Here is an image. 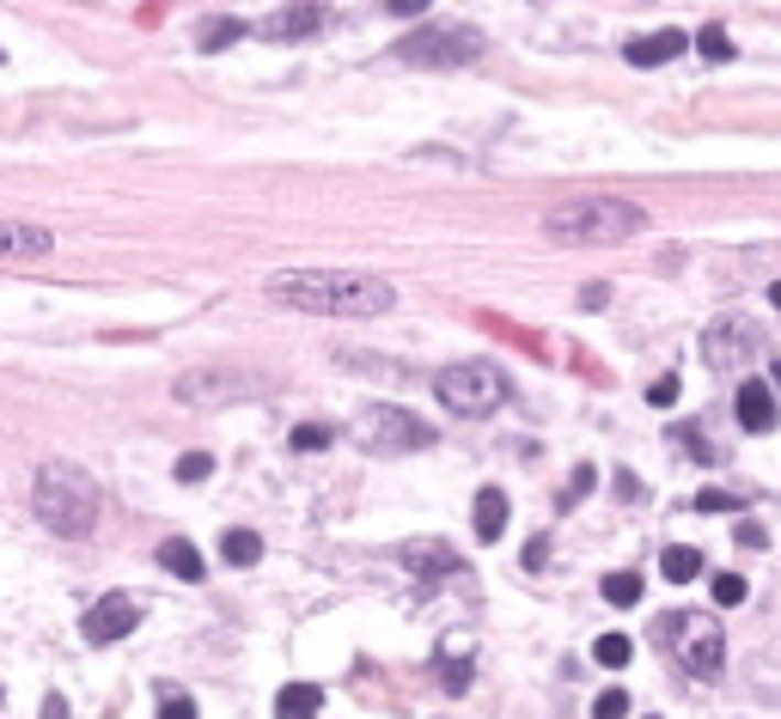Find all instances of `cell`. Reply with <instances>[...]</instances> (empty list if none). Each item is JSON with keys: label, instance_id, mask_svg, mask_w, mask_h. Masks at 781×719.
<instances>
[{"label": "cell", "instance_id": "6da1fadb", "mask_svg": "<svg viewBox=\"0 0 781 719\" xmlns=\"http://www.w3.org/2000/svg\"><path fill=\"white\" fill-rule=\"evenodd\" d=\"M269 299L312 317H384L398 305V287L367 269H281L269 275Z\"/></svg>", "mask_w": 781, "mask_h": 719}, {"label": "cell", "instance_id": "e0dca14e", "mask_svg": "<svg viewBox=\"0 0 781 719\" xmlns=\"http://www.w3.org/2000/svg\"><path fill=\"white\" fill-rule=\"evenodd\" d=\"M220 562L226 567H257L263 562V536L257 531H226L220 536Z\"/></svg>", "mask_w": 781, "mask_h": 719}, {"label": "cell", "instance_id": "b9f144b4", "mask_svg": "<svg viewBox=\"0 0 781 719\" xmlns=\"http://www.w3.org/2000/svg\"><path fill=\"white\" fill-rule=\"evenodd\" d=\"M0 62H7V55H0Z\"/></svg>", "mask_w": 781, "mask_h": 719}, {"label": "cell", "instance_id": "60d3db41", "mask_svg": "<svg viewBox=\"0 0 781 719\" xmlns=\"http://www.w3.org/2000/svg\"><path fill=\"white\" fill-rule=\"evenodd\" d=\"M769 379H775V391H781V360H775V372H769Z\"/></svg>", "mask_w": 781, "mask_h": 719}, {"label": "cell", "instance_id": "44dd1931", "mask_svg": "<svg viewBox=\"0 0 781 719\" xmlns=\"http://www.w3.org/2000/svg\"><path fill=\"white\" fill-rule=\"evenodd\" d=\"M593 658L605 671H622L629 658H636V646H629V634H598V646H593Z\"/></svg>", "mask_w": 781, "mask_h": 719}, {"label": "cell", "instance_id": "277c9868", "mask_svg": "<svg viewBox=\"0 0 781 719\" xmlns=\"http://www.w3.org/2000/svg\"><path fill=\"white\" fill-rule=\"evenodd\" d=\"M660 634L690 677H720V665H727V634H720V622L708 610H672L660 622Z\"/></svg>", "mask_w": 781, "mask_h": 719}, {"label": "cell", "instance_id": "8fae6325", "mask_svg": "<svg viewBox=\"0 0 781 719\" xmlns=\"http://www.w3.org/2000/svg\"><path fill=\"white\" fill-rule=\"evenodd\" d=\"M55 250V232L37 220H0V257H13V262H37Z\"/></svg>", "mask_w": 781, "mask_h": 719}, {"label": "cell", "instance_id": "9a60e30c", "mask_svg": "<svg viewBox=\"0 0 781 719\" xmlns=\"http://www.w3.org/2000/svg\"><path fill=\"white\" fill-rule=\"evenodd\" d=\"M318 25H324L318 7H288V13L263 19V25H257V37H312Z\"/></svg>", "mask_w": 781, "mask_h": 719}, {"label": "cell", "instance_id": "74e56055", "mask_svg": "<svg viewBox=\"0 0 781 719\" xmlns=\"http://www.w3.org/2000/svg\"><path fill=\"white\" fill-rule=\"evenodd\" d=\"M43 719H67V701H62V695H55V689L43 695Z\"/></svg>", "mask_w": 781, "mask_h": 719}, {"label": "cell", "instance_id": "f1b7e54d", "mask_svg": "<svg viewBox=\"0 0 781 719\" xmlns=\"http://www.w3.org/2000/svg\"><path fill=\"white\" fill-rule=\"evenodd\" d=\"M745 591H751V586H745L739 574H715V603H720V610H733V603H745Z\"/></svg>", "mask_w": 781, "mask_h": 719}, {"label": "cell", "instance_id": "d4e9b609", "mask_svg": "<svg viewBox=\"0 0 781 719\" xmlns=\"http://www.w3.org/2000/svg\"><path fill=\"white\" fill-rule=\"evenodd\" d=\"M288 445L293 451H324V445H330V427H324V421H305V427L288 433Z\"/></svg>", "mask_w": 781, "mask_h": 719}, {"label": "cell", "instance_id": "1f68e13d", "mask_svg": "<svg viewBox=\"0 0 781 719\" xmlns=\"http://www.w3.org/2000/svg\"><path fill=\"white\" fill-rule=\"evenodd\" d=\"M648 403H653V408H672V403H677V379H672V372H665V379H653Z\"/></svg>", "mask_w": 781, "mask_h": 719}, {"label": "cell", "instance_id": "52a82bcc", "mask_svg": "<svg viewBox=\"0 0 781 719\" xmlns=\"http://www.w3.org/2000/svg\"><path fill=\"white\" fill-rule=\"evenodd\" d=\"M355 445H367L379 458H391V451H422V445H434V427H427L422 415H410V408H398V403H372V408H360V421H355Z\"/></svg>", "mask_w": 781, "mask_h": 719}, {"label": "cell", "instance_id": "f35d334b", "mask_svg": "<svg viewBox=\"0 0 781 719\" xmlns=\"http://www.w3.org/2000/svg\"><path fill=\"white\" fill-rule=\"evenodd\" d=\"M605 299H610V287H598V281H593V287L581 293V305H593V312H598V305H605Z\"/></svg>", "mask_w": 781, "mask_h": 719}, {"label": "cell", "instance_id": "2e32d148", "mask_svg": "<svg viewBox=\"0 0 781 719\" xmlns=\"http://www.w3.org/2000/svg\"><path fill=\"white\" fill-rule=\"evenodd\" d=\"M470 524H477L482 543H495V536L507 531V494H501V488H482V494H477V512H470Z\"/></svg>", "mask_w": 781, "mask_h": 719}, {"label": "cell", "instance_id": "d590c367", "mask_svg": "<svg viewBox=\"0 0 781 719\" xmlns=\"http://www.w3.org/2000/svg\"><path fill=\"white\" fill-rule=\"evenodd\" d=\"M733 543H739V549H763L769 536H763V524H739V536H733Z\"/></svg>", "mask_w": 781, "mask_h": 719}, {"label": "cell", "instance_id": "30bf717a", "mask_svg": "<svg viewBox=\"0 0 781 719\" xmlns=\"http://www.w3.org/2000/svg\"><path fill=\"white\" fill-rule=\"evenodd\" d=\"M134 622H141V603L122 598V591H110V598H98L93 610L80 615V634H86V646H117V641L134 634Z\"/></svg>", "mask_w": 781, "mask_h": 719}, {"label": "cell", "instance_id": "3957f363", "mask_svg": "<svg viewBox=\"0 0 781 719\" xmlns=\"http://www.w3.org/2000/svg\"><path fill=\"white\" fill-rule=\"evenodd\" d=\"M636 232H648V208L622 196H581L543 214V238H556V244H622Z\"/></svg>", "mask_w": 781, "mask_h": 719}, {"label": "cell", "instance_id": "7402d4cb", "mask_svg": "<svg viewBox=\"0 0 781 719\" xmlns=\"http://www.w3.org/2000/svg\"><path fill=\"white\" fill-rule=\"evenodd\" d=\"M665 579H672V586H690V579H696L702 574V555L696 549H665Z\"/></svg>", "mask_w": 781, "mask_h": 719}, {"label": "cell", "instance_id": "83f0119b", "mask_svg": "<svg viewBox=\"0 0 781 719\" xmlns=\"http://www.w3.org/2000/svg\"><path fill=\"white\" fill-rule=\"evenodd\" d=\"M593 719H629V689H605L593 701Z\"/></svg>", "mask_w": 781, "mask_h": 719}, {"label": "cell", "instance_id": "ac0fdd59", "mask_svg": "<svg viewBox=\"0 0 781 719\" xmlns=\"http://www.w3.org/2000/svg\"><path fill=\"white\" fill-rule=\"evenodd\" d=\"M318 701H324V695L312 689V683H288V689L275 695V719H312V713H318Z\"/></svg>", "mask_w": 781, "mask_h": 719}, {"label": "cell", "instance_id": "ab89813d", "mask_svg": "<svg viewBox=\"0 0 781 719\" xmlns=\"http://www.w3.org/2000/svg\"><path fill=\"white\" fill-rule=\"evenodd\" d=\"M769 299H775V312H781V281H775V287H769Z\"/></svg>", "mask_w": 781, "mask_h": 719}, {"label": "cell", "instance_id": "5b68a950", "mask_svg": "<svg viewBox=\"0 0 781 719\" xmlns=\"http://www.w3.org/2000/svg\"><path fill=\"white\" fill-rule=\"evenodd\" d=\"M434 391H440V403H446L452 415H464V421H482V415H495V408L507 403V379H501V367H489V360H458V367H446L434 379Z\"/></svg>", "mask_w": 781, "mask_h": 719}, {"label": "cell", "instance_id": "4316f807", "mask_svg": "<svg viewBox=\"0 0 781 719\" xmlns=\"http://www.w3.org/2000/svg\"><path fill=\"white\" fill-rule=\"evenodd\" d=\"M446 689H452V695L470 689V658H464V641H452V658H446Z\"/></svg>", "mask_w": 781, "mask_h": 719}, {"label": "cell", "instance_id": "603a6c76", "mask_svg": "<svg viewBox=\"0 0 781 719\" xmlns=\"http://www.w3.org/2000/svg\"><path fill=\"white\" fill-rule=\"evenodd\" d=\"M245 37V25H239V19H208V25H202V50H226V43H239Z\"/></svg>", "mask_w": 781, "mask_h": 719}, {"label": "cell", "instance_id": "8992f818", "mask_svg": "<svg viewBox=\"0 0 781 719\" xmlns=\"http://www.w3.org/2000/svg\"><path fill=\"white\" fill-rule=\"evenodd\" d=\"M482 50H489V43H482L477 25H422L403 43H391V55H398L403 67H470Z\"/></svg>", "mask_w": 781, "mask_h": 719}, {"label": "cell", "instance_id": "8d00e7d4", "mask_svg": "<svg viewBox=\"0 0 781 719\" xmlns=\"http://www.w3.org/2000/svg\"><path fill=\"white\" fill-rule=\"evenodd\" d=\"M550 562V536H531V549H525V567H543Z\"/></svg>", "mask_w": 781, "mask_h": 719}, {"label": "cell", "instance_id": "d6a6232c", "mask_svg": "<svg viewBox=\"0 0 781 719\" xmlns=\"http://www.w3.org/2000/svg\"><path fill=\"white\" fill-rule=\"evenodd\" d=\"M160 719H196V701H184V695H160Z\"/></svg>", "mask_w": 781, "mask_h": 719}, {"label": "cell", "instance_id": "f546056e", "mask_svg": "<svg viewBox=\"0 0 781 719\" xmlns=\"http://www.w3.org/2000/svg\"><path fill=\"white\" fill-rule=\"evenodd\" d=\"M745 500L727 494V488H708V494H696V512H739Z\"/></svg>", "mask_w": 781, "mask_h": 719}, {"label": "cell", "instance_id": "4fadbf2b", "mask_svg": "<svg viewBox=\"0 0 781 719\" xmlns=\"http://www.w3.org/2000/svg\"><path fill=\"white\" fill-rule=\"evenodd\" d=\"M398 562L410 567L415 579H440V574H464V562L446 549V543H403Z\"/></svg>", "mask_w": 781, "mask_h": 719}, {"label": "cell", "instance_id": "d6986e66", "mask_svg": "<svg viewBox=\"0 0 781 719\" xmlns=\"http://www.w3.org/2000/svg\"><path fill=\"white\" fill-rule=\"evenodd\" d=\"M160 567H165V574H177V579H189V586L208 574V562H202L189 543H160Z\"/></svg>", "mask_w": 781, "mask_h": 719}, {"label": "cell", "instance_id": "7a4b0ae2", "mask_svg": "<svg viewBox=\"0 0 781 719\" xmlns=\"http://www.w3.org/2000/svg\"><path fill=\"white\" fill-rule=\"evenodd\" d=\"M98 482L80 470V464H43L37 482H31V512H37L43 524H50L55 536H67V543H80V536L98 531Z\"/></svg>", "mask_w": 781, "mask_h": 719}, {"label": "cell", "instance_id": "484cf974", "mask_svg": "<svg viewBox=\"0 0 781 719\" xmlns=\"http://www.w3.org/2000/svg\"><path fill=\"white\" fill-rule=\"evenodd\" d=\"M172 476L177 482H202V476H214V458L208 451H184V458L172 464Z\"/></svg>", "mask_w": 781, "mask_h": 719}, {"label": "cell", "instance_id": "ffe728a7", "mask_svg": "<svg viewBox=\"0 0 781 719\" xmlns=\"http://www.w3.org/2000/svg\"><path fill=\"white\" fill-rule=\"evenodd\" d=\"M605 603H617V610H629V603H641V574H605Z\"/></svg>", "mask_w": 781, "mask_h": 719}, {"label": "cell", "instance_id": "5bb4252c", "mask_svg": "<svg viewBox=\"0 0 781 719\" xmlns=\"http://www.w3.org/2000/svg\"><path fill=\"white\" fill-rule=\"evenodd\" d=\"M684 31H672V25H665V31H653V37H629V50H622V55H629V67H665V62H672V55H684Z\"/></svg>", "mask_w": 781, "mask_h": 719}, {"label": "cell", "instance_id": "7c38bea8", "mask_svg": "<svg viewBox=\"0 0 781 719\" xmlns=\"http://www.w3.org/2000/svg\"><path fill=\"white\" fill-rule=\"evenodd\" d=\"M733 408H739V427H745V433H769V427L781 421L775 391H769V384H757V379L739 384V403H733Z\"/></svg>", "mask_w": 781, "mask_h": 719}, {"label": "cell", "instance_id": "9c48e42d", "mask_svg": "<svg viewBox=\"0 0 781 719\" xmlns=\"http://www.w3.org/2000/svg\"><path fill=\"white\" fill-rule=\"evenodd\" d=\"M172 391H177V403H189V408H196V403L214 408V403H232V396L257 391V379H251V372H226V367H196V372H184Z\"/></svg>", "mask_w": 781, "mask_h": 719}, {"label": "cell", "instance_id": "e575fe53", "mask_svg": "<svg viewBox=\"0 0 781 719\" xmlns=\"http://www.w3.org/2000/svg\"><path fill=\"white\" fill-rule=\"evenodd\" d=\"M434 0H384V13H398V19H422Z\"/></svg>", "mask_w": 781, "mask_h": 719}, {"label": "cell", "instance_id": "ba28073f", "mask_svg": "<svg viewBox=\"0 0 781 719\" xmlns=\"http://www.w3.org/2000/svg\"><path fill=\"white\" fill-rule=\"evenodd\" d=\"M757 348H763V336H757V324H745V317H715V324L702 329V360H708L715 372L751 367Z\"/></svg>", "mask_w": 781, "mask_h": 719}, {"label": "cell", "instance_id": "cb8c5ba5", "mask_svg": "<svg viewBox=\"0 0 781 719\" xmlns=\"http://www.w3.org/2000/svg\"><path fill=\"white\" fill-rule=\"evenodd\" d=\"M696 50H702V62H733V37L720 25H702L696 31Z\"/></svg>", "mask_w": 781, "mask_h": 719}, {"label": "cell", "instance_id": "836d02e7", "mask_svg": "<svg viewBox=\"0 0 781 719\" xmlns=\"http://www.w3.org/2000/svg\"><path fill=\"white\" fill-rule=\"evenodd\" d=\"M586 488H593V464H581V470L568 476V494H562V506H574V500H581Z\"/></svg>", "mask_w": 781, "mask_h": 719}, {"label": "cell", "instance_id": "4dcf8cb0", "mask_svg": "<svg viewBox=\"0 0 781 719\" xmlns=\"http://www.w3.org/2000/svg\"><path fill=\"white\" fill-rule=\"evenodd\" d=\"M677 445H690V458H702V464H715V458H720L715 439H702L696 427H677Z\"/></svg>", "mask_w": 781, "mask_h": 719}]
</instances>
